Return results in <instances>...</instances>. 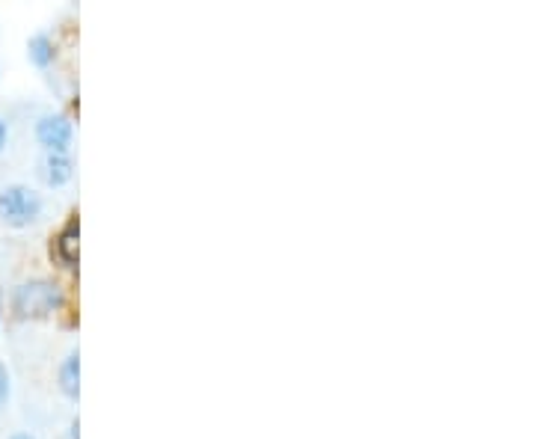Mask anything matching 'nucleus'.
Here are the masks:
<instances>
[{"instance_id": "3", "label": "nucleus", "mask_w": 534, "mask_h": 439, "mask_svg": "<svg viewBox=\"0 0 534 439\" xmlns=\"http://www.w3.org/2000/svg\"><path fill=\"white\" fill-rule=\"evenodd\" d=\"M36 140L45 149V155H69V146L75 140V125L63 113H48L36 122Z\"/></svg>"}, {"instance_id": "5", "label": "nucleus", "mask_w": 534, "mask_h": 439, "mask_svg": "<svg viewBox=\"0 0 534 439\" xmlns=\"http://www.w3.org/2000/svg\"><path fill=\"white\" fill-rule=\"evenodd\" d=\"M75 176V164L69 155H45L39 161V178L48 184V187H63L69 184Z\"/></svg>"}, {"instance_id": "2", "label": "nucleus", "mask_w": 534, "mask_h": 439, "mask_svg": "<svg viewBox=\"0 0 534 439\" xmlns=\"http://www.w3.org/2000/svg\"><path fill=\"white\" fill-rule=\"evenodd\" d=\"M42 208H45L42 196L27 184H9L0 190V220L6 226L24 229L42 217Z\"/></svg>"}, {"instance_id": "8", "label": "nucleus", "mask_w": 534, "mask_h": 439, "mask_svg": "<svg viewBox=\"0 0 534 439\" xmlns=\"http://www.w3.org/2000/svg\"><path fill=\"white\" fill-rule=\"evenodd\" d=\"M6 398H9V371L6 365H0V404H6Z\"/></svg>"}, {"instance_id": "11", "label": "nucleus", "mask_w": 534, "mask_h": 439, "mask_svg": "<svg viewBox=\"0 0 534 439\" xmlns=\"http://www.w3.org/2000/svg\"><path fill=\"white\" fill-rule=\"evenodd\" d=\"M0 321H3V303H0Z\"/></svg>"}, {"instance_id": "9", "label": "nucleus", "mask_w": 534, "mask_h": 439, "mask_svg": "<svg viewBox=\"0 0 534 439\" xmlns=\"http://www.w3.org/2000/svg\"><path fill=\"white\" fill-rule=\"evenodd\" d=\"M6 140H9V125H6V119L0 116V152L6 149Z\"/></svg>"}, {"instance_id": "7", "label": "nucleus", "mask_w": 534, "mask_h": 439, "mask_svg": "<svg viewBox=\"0 0 534 439\" xmlns=\"http://www.w3.org/2000/svg\"><path fill=\"white\" fill-rule=\"evenodd\" d=\"M27 54H30V63L39 66V69H48V66L54 63V57H57L54 42H51L48 33H36V36L30 39V45H27Z\"/></svg>"}, {"instance_id": "1", "label": "nucleus", "mask_w": 534, "mask_h": 439, "mask_svg": "<svg viewBox=\"0 0 534 439\" xmlns=\"http://www.w3.org/2000/svg\"><path fill=\"white\" fill-rule=\"evenodd\" d=\"M66 294L54 279H30L21 282L12 294V309L18 318H48L63 309Z\"/></svg>"}, {"instance_id": "4", "label": "nucleus", "mask_w": 534, "mask_h": 439, "mask_svg": "<svg viewBox=\"0 0 534 439\" xmlns=\"http://www.w3.org/2000/svg\"><path fill=\"white\" fill-rule=\"evenodd\" d=\"M54 250H57V259L66 267H78V256H81V220H78V214L69 217V223L60 229Z\"/></svg>"}, {"instance_id": "10", "label": "nucleus", "mask_w": 534, "mask_h": 439, "mask_svg": "<svg viewBox=\"0 0 534 439\" xmlns=\"http://www.w3.org/2000/svg\"><path fill=\"white\" fill-rule=\"evenodd\" d=\"M9 439H36L33 434H24V431H18V434H12Z\"/></svg>"}, {"instance_id": "6", "label": "nucleus", "mask_w": 534, "mask_h": 439, "mask_svg": "<svg viewBox=\"0 0 534 439\" xmlns=\"http://www.w3.org/2000/svg\"><path fill=\"white\" fill-rule=\"evenodd\" d=\"M60 392L66 398H78L81 395V353H69L60 365Z\"/></svg>"}]
</instances>
